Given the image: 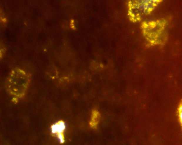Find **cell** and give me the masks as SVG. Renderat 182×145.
Returning <instances> with one entry per match:
<instances>
[{"label": "cell", "instance_id": "cell-4", "mask_svg": "<svg viewBox=\"0 0 182 145\" xmlns=\"http://www.w3.org/2000/svg\"><path fill=\"white\" fill-rule=\"evenodd\" d=\"M177 117L182 129V99L180 101L177 109Z\"/></svg>", "mask_w": 182, "mask_h": 145}, {"label": "cell", "instance_id": "cell-5", "mask_svg": "<svg viewBox=\"0 0 182 145\" xmlns=\"http://www.w3.org/2000/svg\"><path fill=\"white\" fill-rule=\"evenodd\" d=\"M0 21L3 23H6V16L3 13V11L0 9Z\"/></svg>", "mask_w": 182, "mask_h": 145}, {"label": "cell", "instance_id": "cell-6", "mask_svg": "<svg viewBox=\"0 0 182 145\" xmlns=\"http://www.w3.org/2000/svg\"><path fill=\"white\" fill-rule=\"evenodd\" d=\"M4 50V48H0V59H1L3 56Z\"/></svg>", "mask_w": 182, "mask_h": 145}, {"label": "cell", "instance_id": "cell-3", "mask_svg": "<svg viewBox=\"0 0 182 145\" xmlns=\"http://www.w3.org/2000/svg\"><path fill=\"white\" fill-rule=\"evenodd\" d=\"M100 119H101V114L100 112L96 109H93L91 112L89 121V125L90 127L93 129L97 128L100 121Z\"/></svg>", "mask_w": 182, "mask_h": 145}, {"label": "cell", "instance_id": "cell-1", "mask_svg": "<svg viewBox=\"0 0 182 145\" xmlns=\"http://www.w3.org/2000/svg\"><path fill=\"white\" fill-rule=\"evenodd\" d=\"M31 83V76L25 70L16 68L12 70L6 79V87L12 101L17 104L25 96Z\"/></svg>", "mask_w": 182, "mask_h": 145}, {"label": "cell", "instance_id": "cell-2", "mask_svg": "<svg viewBox=\"0 0 182 145\" xmlns=\"http://www.w3.org/2000/svg\"><path fill=\"white\" fill-rule=\"evenodd\" d=\"M161 0H129V15L134 20H139L150 13Z\"/></svg>", "mask_w": 182, "mask_h": 145}]
</instances>
